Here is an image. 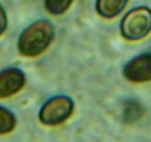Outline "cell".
<instances>
[{
  "label": "cell",
  "mask_w": 151,
  "mask_h": 142,
  "mask_svg": "<svg viewBox=\"0 0 151 142\" xmlns=\"http://www.w3.org/2000/svg\"><path fill=\"white\" fill-rule=\"evenodd\" d=\"M73 0H45L47 10L53 15H60L69 9Z\"/></svg>",
  "instance_id": "ba28073f"
},
{
  "label": "cell",
  "mask_w": 151,
  "mask_h": 142,
  "mask_svg": "<svg viewBox=\"0 0 151 142\" xmlns=\"http://www.w3.org/2000/svg\"><path fill=\"white\" fill-rule=\"evenodd\" d=\"M7 16L4 13V9L0 5V36L4 32L7 28Z\"/></svg>",
  "instance_id": "30bf717a"
},
{
  "label": "cell",
  "mask_w": 151,
  "mask_h": 142,
  "mask_svg": "<svg viewBox=\"0 0 151 142\" xmlns=\"http://www.w3.org/2000/svg\"><path fill=\"white\" fill-rule=\"evenodd\" d=\"M124 75L133 82H145L151 78V57L144 53L130 61L124 68Z\"/></svg>",
  "instance_id": "277c9868"
},
{
  "label": "cell",
  "mask_w": 151,
  "mask_h": 142,
  "mask_svg": "<svg viewBox=\"0 0 151 142\" xmlns=\"http://www.w3.org/2000/svg\"><path fill=\"white\" fill-rule=\"evenodd\" d=\"M74 103L66 96H57L47 101L39 112L40 121L45 125L55 126L66 121L72 115Z\"/></svg>",
  "instance_id": "3957f363"
},
{
  "label": "cell",
  "mask_w": 151,
  "mask_h": 142,
  "mask_svg": "<svg viewBox=\"0 0 151 142\" xmlns=\"http://www.w3.org/2000/svg\"><path fill=\"white\" fill-rule=\"evenodd\" d=\"M142 111L141 106L136 103H131L128 104L126 109L125 110V119L128 121H135L140 118Z\"/></svg>",
  "instance_id": "9c48e42d"
},
{
  "label": "cell",
  "mask_w": 151,
  "mask_h": 142,
  "mask_svg": "<svg viewBox=\"0 0 151 142\" xmlns=\"http://www.w3.org/2000/svg\"><path fill=\"white\" fill-rule=\"evenodd\" d=\"M24 83V74L18 68L10 67L0 71V99L19 92Z\"/></svg>",
  "instance_id": "5b68a950"
},
{
  "label": "cell",
  "mask_w": 151,
  "mask_h": 142,
  "mask_svg": "<svg viewBox=\"0 0 151 142\" xmlns=\"http://www.w3.org/2000/svg\"><path fill=\"white\" fill-rule=\"evenodd\" d=\"M54 35V28L50 22L38 21L21 34L18 44L19 52L28 57L38 56L48 47Z\"/></svg>",
  "instance_id": "6da1fadb"
},
{
  "label": "cell",
  "mask_w": 151,
  "mask_h": 142,
  "mask_svg": "<svg viewBox=\"0 0 151 142\" xmlns=\"http://www.w3.org/2000/svg\"><path fill=\"white\" fill-rule=\"evenodd\" d=\"M128 0H97V10L102 16L114 18L123 10Z\"/></svg>",
  "instance_id": "8992f818"
},
{
  "label": "cell",
  "mask_w": 151,
  "mask_h": 142,
  "mask_svg": "<svg viewBox=\"0 0 151 142\" xmlns=\"http://www.w3.org/2000/svg\"><path fill=\"white\" fill-rule=\"evenodd\" d=\"M151 15L148 7H139L128 12L121 23V31L128 40H139L150 31Z\"/></svg>",
  "instance_id": "7a4b0ae2"
},
{
  "label": "cell",
  "mask_w": 151,
  "mask_h": 142,
  "mask_svg": "<svg viewBox=\"0 0 151 142\" xmlns=\"http://www.w3.org/2000/svg\"><path fill=\"white\" fill-rule=\"evenodd\" d=\"M16 125V118L13 112L0 106V133L5 134L13 130Z\"/></svg>",
  "instance_id": "52a82bcc"
}]
</instances>
